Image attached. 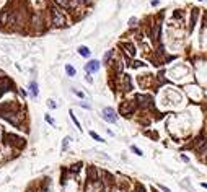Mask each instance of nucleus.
Instances as JSON below:
<instances>
[{
	"instance_id": "nucleus-15",
	"label": "nucleus",
	"mask_w": 207,
	"mask_h": 192,
	"mask_svg": "<svg viewBox=\"0 0 207 192\" xmlns=\"http://www.w3.org/2000/svg\"><path fill=\"white\" fill-rule=\"evenodd\" d=\"M158 187H160V189H162L163 192H170V189H168V187H165V186H162V184H160Z\"/></svg>"
},
{
	"instance_id": "nucleus-11",
	"label": "nucleus",
	"mask_w": 207,
	"mask_h": 192,
	"mask_svg": "<svg viewBox=\"0 0 207 192\" xmlns=\"http://www.w3.org/2000/svg\"><path fill=\"white\" fill-rule=\"evenodd\" d=\"M90 135H91V138H93V140H96V142H105L103 138H101V135H98L95 130H91V132H90Z\"/></svg>"
},
{
	"instance_id": "nucleus-12",
	"label": "nucleus",
	"mask_w": 207,
	"mask_h": 192,
	"mask_svg": "<svg viewBox=\"0 0 207 192\" xmlns=\"http://www.w3.org/2000/svg\"><path fill=\"white\" fill-rule=\"evenodd\" d=\"M131 150H132V152H134V153H136L137 156H142V155H144V153H142V150H140V148L134 147V145H132V147H131Z\"/></svg>"
},
{
	"instance_id": "nucleus-1",
	"label": "nucleus",
	"mask_w": 207,
	"mask_h": 192,
	"mask_svg": "<svg viewBox=\"0 0 207 192\" xmlns=\"http://www.w3.org/2000/svg\"><path fill=\"white\" fill-rule=\"evenodd\" d=\"M119 111H121L122 116H131V114H134V111H136V103L134 101H124L121 104V107H119Z\"/></svg>"
},
{
	"instance_id": "nucleus-8",
	"label": "nucleus",
	"mask_w": 207,
	"mask_h": 192,
	"mask_svg": "<svg viewBox=\"0 0 207 192\" xmlns=\"http://www.w3.org/2000/svg\"><path fill=\"white\" fill-rule=\"evenodd\" d=\"M132 90V81H131V77L126 75L124 77V91H131Z\"/></svg>"
},
{
	"instance_id": "nucleus-2",
	"label": "nucleus",
	"mask_w": 207,
	"mask_h": 192,
	"mask_svg": "<svg viewBox=\"0 0 207 192\" xmlns=\"http://www.w3.org/2000/svg\"><path fill=\"white\" fill-rule=\"evenodd\" d=\"M103 119L106 122H109V124H114V122L117 121V114L114 112L113 107H105V109H103Z\"/></svg>"
},
{
	"instance_id": "nucleus-5",
	"label": "nucleus",
	"mask_w": 207,
	"mask_h": 192,
	"mask_svg": "<svg viewBox=\"0 0 207 192\" xmlns=\"http://www.w3.org/2000/svg\"><path fill=\"white\" fill-rule=\"evenodd\" d=\"M86 72H98L100 70V62L98 60H91V62H88L86 64Z\"/></svg>"
},
{
	"instance_id": "nucleus-14",
	"label": "nucleus",
	"mask_w": 207,
	"mask_h": 192,
	"mask_svg": "<svg viewBox=\"0 0 207 192\" xmlns=\"http://www.w3.org/2000/svg\"><path fill=\"white\" fill-rule=\"evenodd\" d=\"M73 93H75V95L78 96V98H85V95H83L82 91H77V90H73Z\"/></svg>"
},
{
	"instance_id": "nucleus-18",
	"label": "nucleus",
	"mask_w": 207,
	"mask_h": 192,
	"mask_svg": "<svg viewBox=\"0 0 207 192\" xmlns=\"http://www.w3.org/2000/svg\"><path fill=\"white\" fill-rule=\"evenodd\" d=\"M202 187H204V189H207V182H202Z\"/></svg>"
},
{
	"instance_id": "nucleus-20",
	"label": "nucleus",
	"mask_w": 207,
	"mask_h": 192,
	"mask_svg": "<svg viewBox=\"0 0 207 192\" xmlns=\"http://www.w3.org/2000/svg\"><path fill=\"white\" fill-rule=\"evenodd\" d=\"M201 2H206V0H201Z\"/></svg>"
},
{
	"instance_id": "nucleus-4",
	"label": "nucleus",
	"mask_w": 207,
	"mask_h": 192,
	"mask_svg": "<svg viewBox=\"0 0 207 192\" xmlns=\"http://www.w3.org/2000/svg\"><path fill=\"white\" fill-rule=\"evenodd\" d=\"M197 16H199V8H192L191 13V21H189V30H192L197 23Z\"/></svg>"
},
{
	"instance_id": "nucleus-3",
	"label": "nucleus",
	"mask_w": 207,
	"mask_h": 192,
	"mask_svg": "<svg viewBox=\"0 0 207 192\" xmlns=\"http://www.w3.org/2000/svg\"><path fill=\"white\" fill-rule=\"evenodd\" d=\"M52 15H54V25H65V16L62 15L59 10H52Z\"/></svg>"
},
{
	"instance_id": "nucleus-7",
	"label": "nucleus",
	"mask_w": 207,
	"mask_h": 192,
	"mask_svg": "<svg viewBox=\"0 0 207 192\" xmlns=\"http://www.w3.org/2000/svg\"><path fill=\"white\" fill-rule=\"evenodd\" d=\"M30 91H31V96H33V98L38 96L39 90H38V83H36V81H31V83H30Z\"/></svg>"
},
{
	"instance_id": "nucleus-9",
	"label": "nucleus",
	"mask_w": 207,
	"mask_h": 192,
	"mask_svg": "<svg viewBox=\"0 0 207 192\" xmlns=\"http://www.w3.org/2000/svg\"><path fill=\"white\" fill-rule=\"evenodd\" d=\"M78 54H80L82 57H90V49H88L86 46H80V47H78Z\"/></svg>"
},
{
	"instance_id": "nucleus-17",
	"label": "nucleus",
	"mask_w": 207,
	"mask_h": 192,
	"mask_svg": "<svg viewBox=\"0 0 207 192\" xmlns=\"http://www.w3.org/2000/svg\"><path fill=\"white\" fill-rule=\"evenodd\" d=\"M49 107H56V103L52 101V99H49Z\"/></svg>"
},
{
	"instance_id": "nucleus-10",
	"label": "nucleus",
	"mask_w": 207,
	"mask_h": 192,
	"mask_svg": "<svg viewBox=\"0 0 207 192\" xmlns=\"http://www.w3.org/2000/svg\"><path fill=\"white\" fill-rule=\"evenodd\" d=\"M65 72H67V75L69 77H75V68H73L72 65H69V64L65 65Z\"/></svg>"
},
{
	"instance_id": "nucleus-16",
	"label": "nucleus",
	"mask_w": 207,
	"mask_h": 192,
	"mask_svg": "<svg viewBox=\"0 0 207 192\" xmlns=\"http://www.w3.org/2000/svg\"><path fill=\"white\" fill-rule=\"evenodd\" d=\"M46 121L49 122V124H52V126H54V121H52V119H51V117H49V116H46Z\"/></svg>"
},
{
	"instance_id": "nucleus-13",
	"label": "nucleus",
	"mask_w": 207,
	"mask_h": 192,
	"mask_svg": "<svg viewBox=\"0 0 207 192\" xmlns=\"http://www.w3.org/2000/svg\"><path fill=\"white\" fill-rule=\"evenodd\" d=\"M137 25V18H131L129 20V26H136Z\"/></svg>"
},
{
	"instance_id": "nucleus-6",
	"label": "nucleus",
	"mask_w": 207,
	"mask_h": 192,
	"mask_svg": "<svg viewBox=\"0 0 207 192\" xmlns=\"http://www.w3.org/2000/svg\"><path fill=\"white\" fill-rule=\"evenodd\" d=\"M124 47H126V52H129V56H136V46L132 44V42H126L124 44Z\"/></svg>"
},
{
	"instance_id": "nucleus-19",
	"label": "nucleus",
	"mask_w": 207,
	"mask_h": 192,
	"mask_svg": "<svg viewBox=\"0 0 207 192\" xmlns=\"http://www.w3.org/2000/svg\"><path fill=\"white\" fill-rule=\"evenodd\" d=\"M206 20H207V11H206ZM206 23H207V21H206Z\"/></svg>"
}]
</instances>
